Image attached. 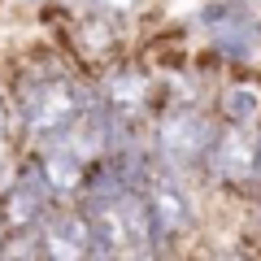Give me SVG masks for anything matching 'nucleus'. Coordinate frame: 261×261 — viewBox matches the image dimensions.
Returning <instances> with one entry per match:
<instances>
[{"label":"nucleus","instance_id":"obj_13","mask_svg":"<svg viewBox=\"0 0 261 261\" xmlns=\"http://www.w3.org/2000/svg\"><path fill=\"white\" fill-rule=\"evenodd\" d=\"M0 130H5V109H0Z\"/></svg>","mask_w":261,"mask_h":261},{"label":"nucleus","instance_id":"obj_7","mask_svg":"<svg viewBox=\"0 0 261 261\" xmlns=\"http://www.w3.org/2000/svg\"><path fill=\"white\" fill-rule=\"evenodd\" d=\"M148 218H152V235H174L178 226L187 222V205H183V196L174 192L170 183H161V187H152V196H148Z\"/></svg>","mask_w":261,"mask_h":261},{"label":"nucleus","instance_id":"obj_11","mask_svg":"<svg viewBox=\"0 0 261 261\" xmlns=\"http://www.w3.org/2000/svg\"><path fill=\"white\" fill-rule=\"evenodd\" d=\"M96 5H100L105 13H130L135 9V0H96Z\"/></svg>","mask_w":261,"mask_h":261},{"label":"nucleus","instance_id":"obj_3","mask_svg":"<svg viewBox=\"0 0 261 261\" xmlns=\"http://www.w3.org/2000/svg\"><path fill=\"white\" fill-rule=\"evenodd\" d=\"M205 161L226 178H248L257 170V135L248 130V122H231V130H214Z\"/></svg>","mask_w":261,"mask_h":261},{"label":"nucleus","instance_id":"obj_2","mask_svg":"<svg viewBox=\"0 0 261 261\" xmlns=\"http://www.w3.org/2000/svg\"><path fill=\"white\" fill-rule=\"evenodd\" d=\"M209 140H214V126H209L196 109L170 113V118L161 122V135H157L161 157H166L170 166H196V161H205Z\"/></svg>","mask_w":261,"mask_h":261},{"label":"nucleus","instance_id":"obj_12","mask_svg":"<svg viewBox=\"0 0 261 261\" xmlns=\"http://www.w3.org/2000/svg\"><path fill=\"white\" fill-rule=\"evenodd\" d=\"M257 166H261V140H257Z\"/></svg>","mask_w":261,"mask_h":261},{"label":"nucleus","instance_id":"obj_5","mask_svg":"<svg viewBox=\"0 0 261 261\" xmlns=\"http://www.w3.org/2000/svg\"><path fill=\"white\" fill-rule=\"evenodd\" d=\"M44 166H39V174H44L48 192H70V187L83 183V157H79L70 144H61L53 135V140H44Z\"/></svg>","mask_w":261,"mask_h":261},{"label":"nucleus","instance_id":"obj_4","mask_svg":"<svg viewBox=\"0 0 261 261\" xmlns=\"http://www.w3.org/2000/svg\"><path fill=\"white\" fill-rule=\"evenodd\" d=\"M44 196H48V183L44 174H22L18 183L9 187V196H5V222L9 226H35V218L44 214Z\"/></svg>","mask_w":261,"mask_h":261},{"label":"nucleus","instance_id":"obj_9","mask_svg":"<svg viewBox=\"0 0 261 261\" xmlns=\"http://www.w3.org/2000/svg\"><path fill=\"white\" fill-rule=\"evenodd\" d=\"M222 109H226L231 122H252L261 113V92L252 83H240V87H231V92L222 96Z\"/></svg>","mask_w":261,"mask_h":261},{"label":"nucleus","instance_id":"obj_10","mask_svg":"<svg viewBox=\"0 0 261 261\" xmlns=\"http://www.w3.org/2000/svg\"><path fill=\"white\" fill-rule=\"evenodd\" d=\"M214 35H218V44H222V48H231V53H248V48L257 44V35H252L248 27H240V22H226V27H214Z\"/></svg>","mask_w":261,"mask_h":261},{"label":"nucleus","instance_id":"obj_8","mask_svg":"<svg viewBox=\"0 0 261 261\" xmlns=\"http://www.w3.org/2000/svg\"><path fill=\"white\" fill-rule=\"evenodd\" d=\"M105 105H109L113 113H135L144 105V79L135 74V70L113 74L109 83H105Z\"/></svg>","mask_w":261,"mask_h":261},{"label":"nucleus","instance_id":"obj_1","mask_svg":"<svg viewBox=\"0 0 261 261\" xmlns=\"http://www.w3.org/2000/svg\"><path fill=\"white\" fill-rule=\"evenodd\" d=\"M83 96L70 79H48V83H35L27 96V130L35 140H53L61 135L70 122L83 113Z\"/></svg>","mask_w":261,"mask_h":261},{"label":"nucleus","instance_id":"obj_6","mask_svg":"<svg viewBox=\"0 0 261 261\" xmlns=\"http://www.w3.org/2000/svg\"><path fill=\"white\" fill-rule=\"evenodd\" d=\"M44 252H48V257H83V252H92V226H87V214L57 218V222L44 231Z\"/></svg>","mask_w":261,"mask_h":261}]
</instances>
